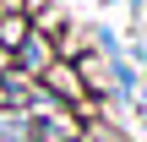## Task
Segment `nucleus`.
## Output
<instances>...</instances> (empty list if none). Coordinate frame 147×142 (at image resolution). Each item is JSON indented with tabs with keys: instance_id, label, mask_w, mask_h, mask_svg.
I'll use <instances>...</instances> for the list:
<instances>
[{
	"instance_id": "f257e3e1",
	"label": "nucleus",
	"mask_w": 147,
	"mask_h": 142,
	"mask_svg": "<svg viewBox=\"0 0 147 142\" xmlns=\"http://www.w3.org/2000/svg\"><path fill=\"white\" fill-rule=\"evenodd\" d=\"M27 142H76V115H65L55 99H38V115L27 120Z\"/></svg>"
},
{
	"instance_id": "f03ea898",
	"label": "nucleus",
	"mask_w": 147,
	"mask_h": 142,
	"mask_svg": "<svg viewBox=\"0 0 147 142\" xmlns=\"http://www.w3.org/2000/svg\"><path fill=\"white\" fill-rule=\"evenodd\" d=\"M44 88L55 93V99H71V104H82L76 115H93L87 104H93V88H87V77L76 71V66H65V60H55L49 71H44Z\"/></svg>"
},
{
	"instance_id": "7ed1b4c3",
	"label": "nucleus",
	"mask_w": 147,
	"mask_h": 142,
	"mask_svg": "<svg viewBox=\"0 0 147 142\" xmlns=\"http://www.w3.org/2000/svg\"><path fill=\"white\" fill-rule=\"evenodd\" d=\"M11 60H16L11 71H27V77H44V71L55 66V49H49V38H44V33L33 27V33H27V38L16 44V55H11Z\"/></svg>"
}]
</instances>
